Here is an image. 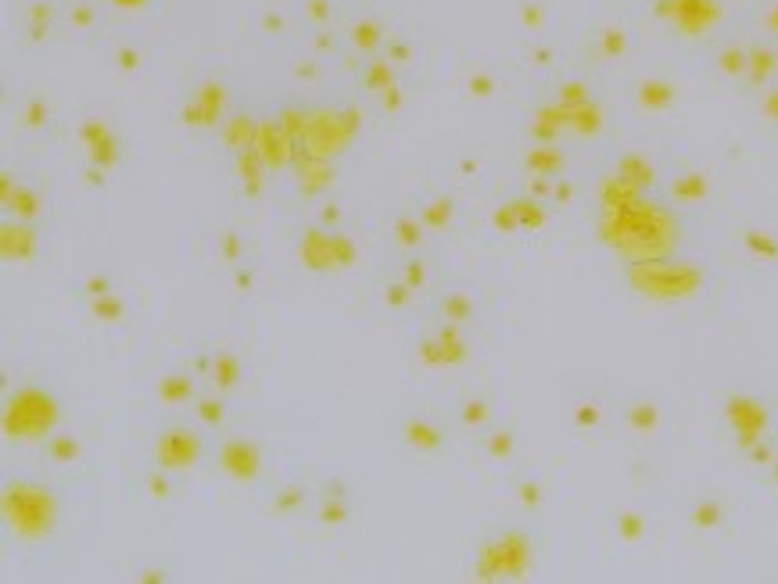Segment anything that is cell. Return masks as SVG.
<instances>
[{"label":"cell","mask_w":778,"mask_h":584,"mask_svg":"<svg viewBox=\"0 0 778 584\" xmlns=\"http://www.w3.org/2000/svg\"><path fill=\"white\" fill-rule=\"evenodd\" d=\"M201 377L194 366H180V363H166L161 369H155V387L151 395L166 413H190V405L201 395Z\"/></svg>","instance_id":"7a4b0ae2"},{"label":"cell","mask_w":778,"mask_h":584,"mask_svg":"<svg viewBox=\"0 0 778 584\" xmlns=\"http://www.w3.org/2000/svg\"><path fill=\"white\" fill-rule=\"evenodd\" d=\"M194 369L205 387L213 392H226L234 395V387L240 384V359L234 348H201L194 355Z\"/></svg>","instance_id":"3957f363"},{"label":"cell","mask_w":778,"mask_h":584,"mask_svg":"<svg viewBox=\"0 0 778 584\" xmlns=\"http://www.w3.org/2000/svg\"><path fill=\"white\" fill-rule=\"evenodd\" d=\"M205 430L198 424H166L155 430L151 463L173 469V474H184V469H194L205 459Z\"/></svg>","instance_id":"6da1fadb"},{"label":"cell","mask_w":778,"mask_h":584,"mask_svg":"<svg viewBox=\"0 0 778 584\" xmlns=\"http://www.w3.org/2000/svg\"><path fill=\"white\" fill-rule=\"evenodd\" d=\"M190 416L205 434H230V419H234V398L226 392H213V387H201L198 402L190 405Z\"/></svg>","instance_id":"277c9868"},{"label":"cell","mask_w":778,"mask_h":584,"mask_svg":"<svg viewBox=\"0 0 778 584\" xmlns=\"http://www.w3.org/2000/svg\"><path fill=\"white\" fill-rule=\"evenodd\" d=\"M313 498H316V488H309L305 481H280L277 488L269 492V506L273 513L290 516V513H302Z\"/></svg>","instance_id":"52a82bcc"},{"label":"cell","mask_w":778,"mask_h":584,"mask_svg":"<svg viewBox=\"0 0 778 584\" xmlns=\"http://www.w3.org/2000/svg\"><path fill=\"white\" fill-rule=\"evenodd\" d=\"M134 495L140 502H148V506H161V502H169L176 498V477H173V469L166 466H144L140 474L134 477Z\"/></svg>","instance_id":"5b68a950"},{"label":"cell","mask_w":778,"mask_h":584,"mask_svg":"<svg viewBox=\"0 0 778 584\" xmlns=\"http://www.w3.org/2000/svg\"><path fill=\"white\" fill-rule=\"evenodd\" d=\"M43 456L55 466H79L87 456V442L72 427H55L43 437Z\"/></svg>","instance_id":"8992f818"}]
</instances>
